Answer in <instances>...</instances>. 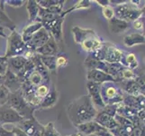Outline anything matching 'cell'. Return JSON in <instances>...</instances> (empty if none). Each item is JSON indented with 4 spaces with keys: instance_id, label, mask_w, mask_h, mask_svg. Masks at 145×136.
Returning <instances> with one entry per match:
<instances>
[{
    "instance_id": "obj_1",
    "label": "cell",
    "mask_w": 145,
    "mask_h": 136,
    "mask_svg": "<svg viewBox=\"0 0 145 136\" xmlns=\"http://www.w3.org/2000/svg\"><path fill=\"white\" fill-rule=\"evenodd\" d=\"M97 113L88 94L75 99L68 106V115L75 127L93 121Z\"/></svg>"
},
{
    "instance_id": "obj_2",
    "label": "cell",
    "mask_w": 145,
    "mask_h": 136,
    "mask_svg": "<svg viewBox=\"0 0 145 136\" xmlns=\"http://www.w3.org/2000/svg\"><path fill=\"white\" fill-rule=\"evenodd\" d=\"M141 1H128L120 2L116 4L114 8V17L119 18L128 23L133 22L135 20L141 18L144 13V7H138V4Z\"/></svg>"
},
{
    "instance_id": "obj_3",
    "label": "cell",
    "mask_w": 145,
    "mask_h": 136,
    "mask_svg": "<svg viewBox=\"0 0 145 136\" xmlns=\"http://www.w3.org/2000/svg\"><path fill=\"white\" fill-rule=\"evenodd\" d=\"M7 104L16 111L23 119H32L34 117L33 112L35 109L24 100L21 90L10 93Z\"/></svg>"
},
{
    "instance_id": "obj_4",
    "label": "cell",
    "mask_w": 145,
    "mask_h": 136,
    "mask_svg": "<svg viewBox=\"0 0 145 136\" xmlns=\"http://www.w3.org/2000/svg\"><path fill=\"white\" fill-rule=\"evenodd\" d=\"M100 94L105 105L118 104L123 102L124 94L116 83L108 82L100 85Z\"/></svg>"
},
{
    "instance_id": "obj_5",
    "label": "cell",
    "mask_w": 145,
    "mask_h": 136,
    "mask_svg": "<svg viewBox=\"0 0 145 136\" xmlns=\"http://www.w3.org/2000/svg\"><path fill=\"white\" fill-rule=\"evenodd\" d=\"M28 50L26 44L23 40L21 34L16 30L10 33L7 37V49L6 53L7 58L18 56V55H24Z\"/></svg>"
},
{
    "instance_id": "obj_6",
    "label": "cell",
    "mask_w": 145,
    "mask_h": 136,
    "mask_svg": "<svg viewBox=\"0 0 145 136\" xmlns=\"http://www.w3.org/2000/svg\"><path fill=\"white\" fill-rule=\"evenodd\" d=\"M120 83V88L123 92L133 96L144 95V77L140 75L133 80H122Z\"/></svg>"
},
{
    "instance_id": "obj_7",
    "label": "cell",
    "mask_w": 145,
    "mask_h": 136,
    "mask_svg": "<svg viewBox=\"0 0 145 136\" xmlns=\"http://www.w3.org/2000/svg\"><path fill=\"white\" fill-rule=\"evenodd\" d=\"M64 17L61 16H56L53 19L49 21H42V27L51 34L52 38L57 44L62 41V24Z\"/></svg>"
},
{
    "instance_id": "obj_8",
    "label": "cell",
    "mask_w": 145,
    "mask_h": 136,
    "mask_svg": "<svg viewBox=\"0 0 145 136\" xmlns=\"http://www.w3.org/2000/svg\"><path fill=\"white\" fill-rule=\"evenodd\" d=\"M104 62L108 64H123L124 54L121 49L109 43H103Z\"/></svg>"
},
{
    "instance_id": "obj_9",
    "label": "cell",
    "mask_w": 145,
    "mask_h": 136,
    "mask_svg": "<svg viewBox=\"0 0 145 136\" xmlns=\"http://www.w3.org/2000/svg\"><path fill=\"white\" fill-rule=\"evenodd\" d=\"M24 119L7 104L0 106V126L6 123H21Z\"/></svg>"
},
{
    "instance_id": "obj_10",
    "label": "cell",
    "mask_w": 145,
    "mask_h": 136,
    "mask_svg": "<svg viewBox=\"0 0 145 136\" xmlns=\"http://www.w3.org/2000/svg\"><path fill=\"white\" fill-rule=\"evenodd\" d=\"M51 34H50L46 29L42 27L40 30L33 34V36L31 37V39L26 44V46L29 50L32 51H35L39 47L42 46V45L48 42V40L51 38Z\"/></svg>"
},
{
    "instance_id": "obj_11",
    "label": "cell",
    "mask_w": 145,
    "mask_h": 136,
    "mask_svg": "<svg viewBox=\"0 0 145 136\" xmlns=\"http://www.w3.org/2000/svg\"><path fill=\"white\" fill-rule=\"evenodd\" d=\"M100 85L101 84H97V83H93V82H89V81H88V83H87L88 96L90 97L94 106L96 107V109L97 111L103 109L105 106H106L102 100L101 94H100Z\"/></svg>"
},
{
    "instance_id": "obj_12",
    "label": "cell",
    "mask_w": 145,
    "mask_h": 136,
    "mask_svg": "<svg viewBox=\"0 0 145 136\" xmlns=\"http://www.w3.org/2000/svg\"><path fill=\"white\" fill-rule=\"evenodd\" d=\"M94 121L96 123H97L100 126H102L103 128L106 129L108 131L116 129V127L119 126L114 117L111 116V115L106 113L102 109L97 111V113L96 115V117H95Z\"/></svg>"
},
{
    "instance_id": "obj_13",
    "label": "cell",
    "mask_w": 145,
    "mask_h": 136,
    "mask_svg": "<svg viewBox=\"0 0 145 136\" xmlns=\"http://www.w3.org/2000/svg\"><path fill=\"white\" fill-rule=\"evenodd\" d=\"M17 127L24 131L28 136H33L36 133L42 132L43 125L33 117L32 119H24L21 123L17 124Z\"/></svg>"
},
{
    "instance_id": "obj_14",
    "label": "cell",
    "mask_w": 145,
    "mask_h": 136,
    "mask_svg": "<svg viewBox=\"0 0 145 136\" xmlns=\"http://www.w3.org/2000/svg\"><path fill=\"white\" fill-rule=\"evenodd\" d=\"M103 43L104 42L101 40V38H100L96 34V32H95L92 34H90L89 36H88L86 39H84L80 43V45L83 50H85V51L89 54H92L94 52L97 51V50L102 46Z\"/></svg>"
},
{
    "instance_id": "obj_15",
    "label": "cell",
    "mask_w": 145,
    "mask_h": 136,
    "mask_svg": "<svg viewBox=\"0 0 145 136\" xmlns=\"http://www.w3.org/2000/svg\"><path fill=\"white\" fill-rule=\"evenodd\" d=\"M87 79L89 82L97 83L99 84H102L104 83H108V82H114L116 83L114 79L110 76L109 74L105 73L103 71H99V70H89L87 72Z\"/></svg>"
},
{
    "instance_id": "obj_16",
    "label": "cell",
    "mask_w": 145,
    "mask_h": 136,
    "mask_svg": "<svg viewBox=\"0 0 145 136\" xmlns=\"http://www.w3.org/2000/svg\"><path fill=\"white\" fill-rule=\"evenodd\" d=\"M3 84L10 91V93H14L18 90H21L22 86V83L20 82L18 76L9 69H7V71L4 76Z\"/></svg>"
},
{
    "instance_id": "obj_17",
    "label": "cell",
    "mask_w": 145,
    "mask_h": 136,
    "mask_svg": "<svg viewBox=\"0 0 145 136\" xmlns=\"http://www.w3.org/2000/svg\"><path fill=\"white\" fill-rule=\"evenodd\" d=\"M58 44L55 42V40L51 36L48 40V42L44 44L42 46L36 49L35 52L39 55H51V56H56L58 53Z\"/></svg>"
},
{
    "instance_id": "obj_18",
    "label": "cell",
    "mask_w": 145,
    "mask_h": 136,
    "mask_svg": "<svg viewBox=\"0 0 145 136\" xmlns=\"http://www.w3.org/2000/svg\"><path fill=\"white\" fill-rule=\"evenodd\" d=\"M144 95H138V96H133V95L124 94L123 100V103L128 107H131L136 111L144 109Z\"/></svg>"
},
{
    "instance_id": "obj_19",
    "label": "cell",
    "mask_w": 145,
    "mask_h": 136,
    "mask_svg": "<svg viewBox=\"0 0 145 136\" xmlns=\"http://www.w3.org/2000/svg\"><path fill=\"white\" fill-rule=\"evenodd\" d=\"M77 129L78 132L82 133L84 136H88V135H92V134L96 135L97 133H99L100 131H102L105 128L100 126L97 123H96L93 120V121H90V122L78 125Z\"/></svg>"
},
{
    "instance_id": "obj_20",
    "label": "cell",
    "mask_w": 145,
    "mask_h": 136,
    "mask_svg": "<svg viewBox=\"0 0 145 136\" xmlns=\"http://www.w3.org/2000/svg\"><path fill=\"white\" fill-rule=\"evenodd\" d=\"M130 23L123 21L116 17H113L112 19L108 20V27L110 32L112 34H120L123 33L129 28Z\"/></svg>"
},
{
    "instance_id": "obj_21",
    "label": "cell",
    "mask_w": 145,
    "mask_h": 136,
    "mask_svg": "<svg viewBox=\"0 0 145 136\" xmlns=\"http://www.w3.org/2000/svg\"><path fill=\"white\" fill-rule=\"evenodd\" d=\"M27 62V59L24 55H18V56H13L7 58L8 63V69L14 74H18L22 71Z\"/></svg>"
},
{
    "instance_id": "obj_22",
    "label": "cell",
    "mask_w": 145,
    "mask_h": 136,
    "mask_svg": "<svg viewBox=\"0 0 145 136\" xmlns=\"http://www.w3.org/2000/svg\"><path fill=\"white\" fill-rule=\"evenodd\" d=\"M42 27V25L39 21L29 23L27 26L23 29L22 34H21V36L24 41V43H27L29 40L31 39V37L33 36V34H35L38 30H40Z\"/></svg>"
},
{
    "instance_id": "obj_23",
    "label": "cell",
    "mask_w": 145,
    "mask_h": 136,
    "mask_svg": "<svg viewBox=\"0 0 145 136\" xmlns=\"http://www.w3.org/2000/svg\"><path fill=\"white\" fill-rule=\"evenodd\" d=\"M57 102H58V94L57 91L52 86L51 90H50L49 94L42 100L41 103L39 105V108L45 109V108L53 107L57 103Z\"/></svg>"
},
{
    "instance_id": "obj_24",
    "label": "cell",
    "mask_w": 145,
    "mask_h": 136,
    "mask_svg": "<svg viewBox=\"0 0 145 136\" xmlns=\"http://www.w3.org/2000/svg\"><path fill=\"white\" fill-rule=\"evenodd\" d=\"M5 5H6L5 1L0 0V27L3 28L7 27L9 30H11L12 32L16 30V25L7 17V15L5 12Z\"/></svg>"
},
{
    "instance_id": "obj_25",
    "label": "cell",
    "mask_w": 145,
    "mask_h": 136,
    "mask_svg": "<svg viewBox=\"0 0 145 136\" xmlns=\"http://www.w3.org/2000/svg\"><path fill=\"white\" fill-rule=\"evenodd\" d=\"M144 43H145L144 36L139 33L130 34L123 37V44L127 47H132L137 44H144Z\"/></svg>"
},
{
    "instance_id": "obj_26",
    "label": "cell",
    "mask_w": 145,
    "mask_h": 136,
    "mask_svg": "<svg viewBox=\"0 0 145 136\" xmlns=\"http://www.w3.org/2000/svg\"><path fill=\"white\" fill-rule=\"evenodd\" d=\"M71 31L73 34L75 42L79 44H80V43L84 39H86L88 36H89L90 34L95 33V31L92 29H85V28H81L78 27H74Z\"/></svg>"
},
{
    "instance_id": "obj_27",
    "label": "cell",
    "mask_w": 145,
    "mask_h": 136,
    "mask_svg": "<svg viewBox=\"0 0 145 136\" xmlns=\"http://www.w3.org/2000/svg\"><path fill=\"white\" fill-rule=\"evenodd\" d=\"M39 5L37 1L35 0H29L27 1V11H28V16H29V23L35 22L38 17V13H39Z\"/></svg>"
},
{
    "instance_id": "obj_28",
    "label": "cell",
    "mask_w": 145,
    "mask_h": 136,
    "mask_svg": "<svg viewBox=\"0 0 145 136\" xmlns=\"http://www.w3.org/2000/svg\"><path fill=\"white\" fill-rule=\"evenodd\" d=\"M122 64L126 68H129L131 70H135L138 67L139 63L135 54L133 53H128L126 54H124L123 62Z\"/></svg>"
},
{
    "instance_id": "obj_29",
    "label": "cell",
    "mask_w": 145,
    "mask_h": 136,
    "mask_svg": "<svg viewBox=\"0 0 145 136\" xmlns=\"http://www.w3.org/2000/svg\"><path fill=\"white\" fill-rule=\"evenodd\" d=\"M40 60L42 64L45 66L49 72H55L57 70L56 67V56H51V55H39Z\"/></svg>"
},
{
    "instance_id": "obj_30",
    "label": "cell",
    "mask_w": 145,
    "mask_h": 136,
    "mask_svg": "<svg viewBox=\"0 0 145 136\" xmlns=\"http://www.w3.org/2000/svg\"><path fill=\"white\" fill-rule=\"evenodd\" d=\"M91 7V1H88V0H80V1H78L76 4L74 5V6L71 8H69L67 10H65V11L62 12V14L61 16L62 17H64L66 15L71 13L75 10H78V9H88Z\"/></svg>"
},
{
    "instance_id": "obj_31",
    "label": "cell",
    "mask_w": 145,
    "mask_h": 136,
    "mask_svg": "<svg viewBox=\"0 0 145 136\" xmlns=\"http://www.w3.org/2000/svg\"><path fill=\"white\" fill-rule=\"evenodd\" d=\"M41 136H62V135L56 130L52 123H49L42 127Z\"/></svg>"
},
{
    "instance_id": "obj_32",
    "label": "cell",
    "mask_w": 145,
    "mask_h": 136,
    "mask_svg": "<svg viewBox=\"0 0 145 136\" xmlns=\"http://www.w3.org/2000/svg\"><path fill=\"white\" fill-rule=\"evenodd\" d=\"M50 90H51V88H50V84L42 83L35 87V94L38 98L42 100L49 94Z\"/></svg>"
},
{
    "instance_id": "obj_33",
    "label": "cell",
    "mask_w": 145,
    "mask_h": 136,
    "mask_svg": "<svg viewBox=\"0 0 145 136\" xmlns=\"http://www.w3.org/2000/svg\"><path fill=\"white\" fill-rule=\"evenodd\" d=\"M27 82H29L32 85H33V86H38V85L43 83V79L42 77V75L34 70V71L30 74Z\"/></svg>"
},
{
    "instance_id": "obj_34",
    "label": "cell",
    "mask_w": 145,
    "mask_h": 136,
    "mask_svg": "<svg viewBox=\"0 0 145 136\" xmlns=\"http://www.w3.org/2000/svg\"><path fill=\"white\" fill-rule=\"evenodd\" d=\"M10 95V91L4 84H0V106L7 104Z\"/></svg>"
},
{
    "instance_id": "obj_35",
    "label": "cell",
    "mask_w": 145,
    "mask_h": 136,
    "mask_svg": "<svg viewBox=\"0 0 145 136\" xmlns=\"http://www.w3.org/2000/svg\"><path fill=\"white\" fill-rule=\"evenodd\" d=\"M137 76L134 70H131L129 68H124L122 72V80H133Z\"/></svg>"
},
{
    "instance_id": "obj_36",
    "label": "cell",
    "mask_w": 145,
    "mask_h": 136,
    "mask_svg": "<svg viewBox=\"0 0 145 136\" xmlns=\"http://www.w3.org/2000/svg\"><path fill=\"white\" fill-rule=\"evenodd\" d=\"M69 64V60L65 54H59L56 55V67L61 68L67 66Z\"/></svg>"
},
{
    "instance_id": "obj_37",
    "label": "cell",
    "mask_w": 145,
    "mask_h": 136,
    "mask_svg": "<svg viewBox=\"0 0 145 136\" xmlns=\"http://www.w3.org/2000/svg\"><path fill=\"white\" fill-rule=\"evenodd\" d=\"M59 2H61V0H39L37 1L40 7L45 9L54 6V5H57Z\"/></svg>"
},
{
    "instance_id": "obj_38",
    "label": "cell",
    "mask_w": 145,
    "mask_h": 136,
    "mask_svg": "<svg viewBox=\"0 0 145 136\" xmlns=\"http://www.w3.org/2000/svg\"><path fill=\"white\" fill-rule=\"evenodd\" d=\"M8 69L7 58L6 56H0V75L5 76Z\"/></svg>"
},
{
    "instance_id": "obj_39",
    "label": "cell",
    "mask_w": 145,
    "mask_h": 136,
    "mask_svg": "<svg viewBox=\"0 0 145 136\" xmlns=\"http://www.w3.org/2000/svg\"><path fill=\"white\" fill-rule=\"evenodd\" d=\"M102 13L103 16L105 17V18L107 19V21L110 19H112L113 17H114V8L110 6L102 7Z\"/></svg>"
},
{
    "instance_id": "obj_40",
    "label": "cell",
    "mask_w": 145,
    "mask_h": 136,
    "mask_svg": "<svg viewBox=\"0 0 145 136\" xmlns=\"http://www.w3.org/2000/svg\"><path fill=\"white\" fill-rule=\"evenodd\" d=\"M129 136H144V123L134 127Z\"/></svg>"
},
{
    "instance_id": "obj_41",
    "label": "cell",
    "mask_w": 145,
    "mask_h": 136,
    "mask_svg": "<svg viewBox=\"0 0 145 136\" xmlns=\"http://www.w3.org/2000/svg\"><path fill=\"white\" fill-rule=\"evenodd\" d=\"M5 3H6V5H9L11 7H22L24 1H23V0H6Z\"/></svg>"
},
{
    "instance_id": "obj_42",
    "label": "cell",
    "mask_w": 145,
    "mask_h": 136,
    "mask_svg": "<svg viewBox=\"0 0 145 136\" xmlns=\"http://www.w3.org/2000/svg\"><path fill=\"white\" fill-rule=\"evenodd\" d=\"M133 27L136 30H142L143 28V22L141 18H139L133 22Z\"/></svg>"
},
{
    "instance_id": "obj_43",
    "label": "cell",
    "mask_w": 145,
    "mask_h": 136,
    "mask_svg": "<svg viewBox=\"0 0 145 136\" xmlns=\"http://www.w3.org/2000/svg\"><path fill=\"white\" fill-rule=\"evenodd\" d=\"M12 133H13V136H28L25 133L22 131L20 128H18L17 126L14 127L12 130Z\"/></svg>"
},
{
    "instance_id": "obj_44",
    "label": "cell",
    "mask_w": 145,
    "mask_h": 136,
    "mask_svg": "<svg viewBox=\"0 0 145 136\" xmlns=\"http://www.w3.org/2000/svg\"><path fill=\"white\" fill-rule=\"evenodd\" d=\"M0 136H13L12 131H7L3 126H0Z\"/></svg>"
},
{
    "instance_id": "obj_45",
    "label": "cell",
    "mask_w": 145,
    "mask_h": 136,
    "mask_svg": "<svg viewBox=\"0 0 145 136\" xmlns=\"http://www.w3.org/2000/svg\"><path fill=\"white\" fill-rule=\"evenodd\" d=\"M96 135H97V136H114V135H113L111 133H110L108 130H106V129H103L102 131H100L99 133H97Z\"/></svg>"
},
{
    "instance_id": "obj_46",
    "label": "cell",
    "mask_w": 145,
    "mask_h": 136,
    "mask_svg": "<svg viewBox=\"0 0 145 136\" xmlns=\"http://www.w3.org/2000/svg\"><path fill=\"white\" fill-rule=\"evenodd\" d=\"M95 2L97 3L99 6H101L102 7H107L110 5V1L109 0H95Z\"/></svg>"
},
{
    "instance_id": "obj_47",
    "label": "cell",
    "mask_w": 145,
    "mask_h": 136,
    "mask_svg": "<svg viewBox=\"0 0 145 136\" xmlns=\"http://www.w3.org/2000/svg\"><path fill=\"white\" fill-rule=\"evenodd\" d=\"M0 36H3V37H7V34H6V31H5V28L0 27Z\"/></svg>"
},
{
    "instance_id": "obj_48",
    "label": "cell",
    "mask_w": 145,
    "mask_h": 136,
    "mask_svg": "<svg viewBox=\"0 0 145 136\" xmlns=\"http://www.w3.org/2000/svg\"><path fill=\"white\" fill-rule=\"evenodd\" d=\"M3 83H4V76L0 75V84H3Z\"/></svg>"
},
{
    "instance_id": "obj_49",
    "label": "cell",
    "mask_w": 145,
    "mask_h": 136,
    "mask_svg": "<svg viewBox=\"0 0 145 136\" xmlns=\"http://www.w3.org/2000/svg\"><path fill=\"white\" fill-rule=\"evenodd\" d=\"M67 136H72V135H67Z\"/></svg>"
}]
</instances>
